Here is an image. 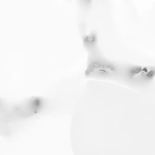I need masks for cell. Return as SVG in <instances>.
Returning <instances> with one entry per match:
<instances>
[{
    "mask_svg": "<svg viewBox=\"0 0 155 155\" xmlns=\"http://www.w3.org/2000/svg\"><path fill=\"white\" fill-rule=\"evenodd\" d=\"M82 41L84 47L89 53L97 50V37L95 32L93 31L87 35H85L83 37Z\"/></svg>",
    "mask_w": 155,
    "mask_h": 155,
    "instance_id": "cell-3",
    "label": "cell"
},
{
    "mask_svg": "<svg viewBox=\"0 0 155 155\" xmlns=\"http://www.w3.org/2000/svg\"><path fill=\"white\" fill-rule=\"evenodd\" d=\"M125 79L134 85H145L150 83L155 78V67L132 65L127 67L123 71Z\"/></svg>",
    "mask_w": 155,
    "mask_h": 155,
    "instance_id": "cell-2",
    "label": "cell"
},
{
    "mask_svg": "<svg viewBox=\"0 0 155 155\" xmlns=\"http://www.w3.org/2000/svg\"><path fill=\"white\" fill-rule=\"evenodd\" d=\"M120 70L113 62L105 59L97 51L89 53L85 75L88 78H113L118 76Z\"/></svg>",
    "mask_w": 155,
    "mask_h": 155,
    "instance_id": "cell-1",
    "label": "cell"
}]
</instances>
